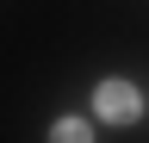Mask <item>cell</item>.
I'll return each instance as SVG.
<instances>
[{
    "mask_svg": "<svg viewBox=\"0 0 149 143\" xmlns=\"http://www.w3.org/2000/svg\"><path fill=\"white\" fill-rule=\"evenodd\" d=\"M93 112H100L106 124H130L143 112V100H137V87L130 81H100V93H93Z\"/></svg>",
    "mask_w": 149,
    "mask_h": 143,
    "instance_id": "cell-1",
    "label": "cell"
},
{
    "mask_svg": "<svg viewBox=\"0 0 149 143\" xmlns=\"http://www.w3.org/2000/svg\"><path fill=\"white\" fill-rule=\"evenodd\" d=\"M50 143H93V131H87V118H62L50 131Z\"/></svg>",
    "mask_w": 149,
    "mask_h": 143,
    "instance_id": "cell-2",
    "label": "cell"
}]
</instances>
